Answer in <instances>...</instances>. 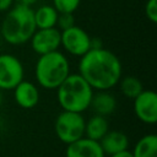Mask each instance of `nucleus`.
Instances as JSON below:
<instances>
[{
	"label": "nucleus",
	"instance_id": "obj_1",
	"mask_svg": "<svg viewBox=\"0 0 157 157\" xmlns=\"http://www.w3.org/2000/svg\"><path fill=\"white\" fill-rule=\"evenodd\" d=\"M78 74L94 91H108L121 78L123 65L113 52L103 47L91 48L80 58Z\"/></svg>",
	"mask_w": 157,
	"mask_h": 157
},
{
	"label": "nucleus",
	"instance_id": "obj_2",
	"mask_svg": "<svg viewBox=\"0 0 157 157\" xmlns=\"http://www.w3.org/2000/svg\"><path fill=\"white\" fill-rule=\"evenodd\" d=\"M36 29L34 10L17 2L6 11L0 25V36L7 44L23 45L29 42Z\"/></svg>",
	"mask_w": 157,
	"mask_h": 157
},
{
	"label": "nucleus",
	"instance_id": "obj_3",
	"mask_svg": "<svg viewBox=\"0 0 157 157\" xmlns=\"http://www.w3.org/2000/svg\"><path fill=\"white\" fill-rule=\"evenodd\" d=\"M56 99L63 110L83 113L90 108L94 90L78 74H69V76L55 90Z\"/></svg>",
	"mask_w": 157,
	"mask_h": 157
},
{
	"label": "nucleus",
	"instance_id": "obj_4",
	"mask_svg": "<svg viewBox=\"0 0 157 157\" xmlns=\"http://www.w3.org/2000/svg\"><path fill=\"white\" fill-rule=\"evenodd\" d=\"M70 74V61L60 50L38 55L34 65L37 86L44 90H56Z\"/></svg>",
	"mask_w": 157,
	"mask_h": 157
},
{
	"label": "nucleus",
	"instance_id": "obj_5",
	"mask_svg": "<svg viewBox=\"0 0 157 157\" xmlns=\"http://www.w3.org/2000/svg\"><path fill=\"white\" fill-rule=\"evenodd\" d=\"M86 119L82 113L61 110L54 121V132L65 145H69L85 136Z\"/></svg>",
	"mask_w": 157,
	"mask_h": 157
},
{
	"label": "nucleus",
	"instance_id": "obj_6",
	"mask_svg": "<svg viewBox=\"0 0 157 157\" xmlns=\"http://www.w3.org/2000/svg\"><path fill=\"white\" fill-rule=\"evenodd\" d=\"M91 36L81 27L74 25L60 31V47L71 56L81 58L91 49Z\"/></svg>",
	"mask_w": 157,
	"mask_h": 157
},
{
	"label": "nucleus",
	"instance_id": "obj_7",
	"mask_svg": "<svg viewBox=\"0 0 157 157\" xmlns=\"http://www.w3.org/2000/svg\"><path fill=\"white\" fill-rule=\"evenodd\" d=\"M23 78L25 66L22 61L12 54H0V90H13Z\"/></svg>",
	"mask_w": 157,
	"mask_h": 157
},
{
	"label": "nucleus",
	"instance_id": "obj_8",
	"mask_svg": "<svg viewBox=\"0 0 157 157\" xmlns=\"http://www.w3.org/2000/svg\"><path fill=\"white\" fill-rule=\"evenodd\" d=\"M132 110L136 118L147 125L157 123V94L152 90H142V92L132 99Z\"/></svg>",
	"mask_w": 157,
	"mask_h": 157
},
{
	"label": "nucleus",
	"instance_id": "obj_9",
	"mask_svg": "<svg viewBox=\"0 0 157 157\" xmlns=\"http://www.w3.org/2000/svg\"><path fill=\"white\" fill-rule=\"evenodd\" d=\"M32 50L38 54H47L59 50L60 48V29L53 28H37L29 39Z\"/></svg>",
	"mask_w": 157,
	"mask_h": 157
},
{
	"label": "nucleus",
	"instance_id": "obj_10",
	"mask_svg": "<svg viewBox=\"0 0 157 157\" xmlns=\"http://www.w3.org/2000/svg\"><path fill=\"white\" fill-rule=\"evenodd\" d=\"M13 101L22 109H33L40 101V92L37 83L22 80L13 90Z\"/></svg>",
	"mask_w": 157,
	"mask_h": 157
},
{
	"label": "nucleus",
	"instance_id": "obj_11",
	"mask_svg": "<svg viewBox=\"0 0 157 157\" xmlns=\"http://www.w3.org/2000/svg\"><path fill=\"white\" fill-rule=\"evenodd\" d=\"M65 157H105L98 141L86 136L66 145Z\"/></svg>",
	"mask_w": 157,
	"mask_h": 157
},
{
	"label": "nucleus",
	"instance_id": "obj_12",
	"mask_svg": "<svg viewBox=\"0 0 157 157\" xmlns=\"http://www.w3.org/2000/svg\"><path fill=\"white\" fill-rule=\"evenodd\" d=\"M129 136L120 130H110L99 140V145L105 156L129 148Z\"/></svg>",
	"mask_w": 157,
	"mask_h": 157
},
{
	"label": "nucleus",
	"instance_id": "obj_13",
	"mask_svg": "<svg viewBox=\"0 0 157 157\" xmlns=\"http://www.w3.org/2000/svg\"><path fill=\"white\" fill-rule=\"evenodd\" d=\"M118 102L113 93L108 91H96L93 92L90 108L93 110L94 114L108 117L113 114L117 109Z\"/></svg>",
	"mask_w": 157,
	"mask_h": 157
},
{
	"label": "nucleus",
	"instance_id": "obj_14",
	"mask_svg": "<svg viewBox=\"0 0 157 157\" xmlns=\"http://www.w3.org/2000/svg\"><path fill=\"white\" fill-rule=\"evenodd\" d=\"M109 129L110 128L107 117L93 114L85 123V136L99 142V140L109 131Z\"/></svg>",
	"mask_w": 157,
	"mask_h": 157
},
{
	"label": "nucleus",
	"instance_id": "obj_15",
	"mask_svg": "<svg viewBox=\"0 0 157 157\" xmlns=\"http://www.w3.org/2000/svg\"><path fill=\"white\" fill-rule=\"evenodd\" d=\"M132 157H157V136L146 134L141 136L131 151Z\"/></svg>",
	"mask_w": 157,
	"mask_h": 157
},
{
	"label": "nucleus",
	"instance_id": "obj_16",
	"mask_svg": "<svg viewBox=\"0 0 157 157\" xmlns=\"http://www.w3.org/2000/svg\"><path fill=\"white\" fill-rule=\"evenodd\" d=\"M59 12L53 5H42L34 10V22L37 28L56 27Z\"/></svg>",
	"mask_w": 157,
	"mask_h": 157
},
{
	"label": "nucleus",
	"instance_id": "obj_17",
	"mask_svg": "<svg viewBox=\"0 0 157 157\" xmlns=\"http://www.w3.org/2000/svg\"><path fill=\"white\" fill-rule=\"evenodd\" d=\"M118 85H119V90L121 94L130 99H134L144 90V85L141 80H139L135 76H124V77L121 76Z\"/></svg>",
	"mask_w": 157,
	"mask_h": 157
},
{
	"label": "nucleus",
	"instance_id": "obj_18",
	"mask_svg": "<svg viewBox=\"0 0 157 157\" xmlns=\"http://www.w3.org/2000/svg\"><path fill=\"white\" fill-rule=\"evenodd\" d=\"M81 4V0H52V5L59 13H74Z\"/></svg>",
	"mask_w": 157,
	"mask_h": 157
},
{
	"label": "nucleus",
	"instance_id": "obj_19",
	"mask_svg": "<svg viewBox=\"0 0 157 157\" xmlns=\"http://www.w3.org/2000/svg\"><path fill=\"white\" fill-rule=\"evenodd\" d=\"M75 25V16L74 13H59L58 21H56V28L63 31L66 28H70Z\"/></svg>",
	"mask_w": 157,
	"mask_h": 157
},
{
	"label": "nucleus",
	"instance_id": "obj_20",
	"mask_svg": "<svg viewBox=\"0 0 157 157\" xmlns=\"http://www.w3.org/2000/svg\"><path fill=\"white\" fill-rule=\"evenodd\" d=\"M145 15L151 23L157 22V0H147L145 4Z\"/></svg>",
	"mask_w": 157,
	"mask_h": 157
},
{
	"label": "nucleus",
	"instance_id": "obj_21",
	"mask_svg": "<svg viewBox=\"0 0 157 157\" xmlns=\"http://www.w3.org/2000/svg\"><path fill=\"white\" fill-rule=\"evenodd\" d=\"M13 5V0H0V12H6Z\"/></svg>",
	"mask_w": 157,
	"mask_h": 157
},
{
	"label": "nucleus",
	"instance_id": "obj_22",
	"mask_svg": "<svg viewBox=\"0 0 157 157\" xmlns=\"http://www.w3.org/2000/svg\"><path fill=\"white\" fill-rule=\"evenodd\" d=\"M109 157H132V153H131V151H129V148H128V150H124V151H120V152L109 155Z\"/></svg>",
	"mask_w": 157,
	"mask_h": 157
},
{
	"label": "nucleus",
	"instance_id": "obj_23",
	"mask_svg": "<svg viewBox=\"0 0 157 157\" xmlns=\"http://www.w3.org/2000/svg\"><path fill=\"white\" fill-rule=\"evenodd\" d=\"M38 1H39V0H17V2H18V4L27 5V6H31V7H32V5L37 4Z\"/></svg>",
	"mask_w": 157,
	"mask_h": 157
},
{
	"label": "nucleus",
	"instance_id": "obj_24",
	"mask_svg": "<svg viewBox=\"0 0 157 157\" xmlns=\"http://www.w3.org/2000/svg\"><path fill=\"white\" fill-rule=\"evenodd\" d=\"M2 91L0 90V107H1V104H2V93H1Z\"/></svg>",
	"mask_w": 157,
	"mask_h": 157
},
{
	"label": "nucleus",
	"instance_id": "obj_25",
	"mask_svg": "<svg viewBox=\"0 0 157 157\" xmlns=\"http://www.w3.org/2000/svg\"><path fill=\"white\" fill-rule=\"evenodd\" d=\"M20 157H26V156H20Z\"/></svg>",
	"mask_w": 157,
	"mask_h": 157
}]
</instances>
